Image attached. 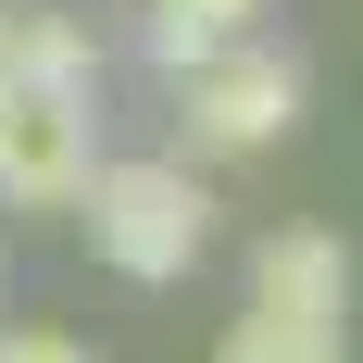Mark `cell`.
Returning <instances> with one entry per match:
<instances>
[{"label": "cell", "instance_id": "cell-1", "mask_svg": "<svg viewBox=\"0 0 363 363\" xmlns=\"http://www.w3.org/2000/svg\"><path fill=\"white\" fill-rule=\"evenodd\" d=\"M75 213H88V251H101L125 289H176L188 263L213 251V201H201V163H176V150L101 163Z\"/></svg>", "mask_w": 363, "mask_h": 363}, {"label": "cell", "instance_id": "cell-2", "mask_svg": "<svg viewBox=\"0 0 363 363\" xmlns=\"http://www.w3.org/2000/svg\"><path fill=\"white\" fill-rule=\"evenodd\" d=\"M301 101H313V63L301 50L225 38L213 63L176 75V163H251V150H276L301 125Z\"/></svg>", "mask_w": 363, "mask_h": 363}, {"label": "cell", "instance_id": "cell-3", "mask_svg": "<svg viewBox=\"0 0 363 363\" xmlns=\"http://www.w3.org/2000/svg\"><path fill=\"white\" fill-rule=\"evenodd\" d=\"M101 176V88H13L0 75V201L63 213Z\"/></svg>", "mask_w": 363, "mask_h": 363}, {"label": "cell", "instance_id": "cell-4", "mask_svg": "<svg viewBox=\"0 0 363 363\" xmlns=\"http://www.w3.org/2000/svg\"><path fill=\"white\" fill-rule=\"evenodd\" d=\"M251 301L263 313H351V238L338 225H263V251H251Z\"/></svg>", "mask_w": 363, "mask_h": 363}, {"label": "cell", "instance_id": "cell-5", "mask_svg": "<svg viewBox=\"0 0 363 363\" xmlns=\"http://www.w3.org/2000/svg\"><path fill=\"white\" fill-rule=\"evenodd\" d=\"M0 75L13 88H101V38L75 13H50V0H13L0 13Z\"/></svg>", "mask_w": 363, "mask_h": 363}, {"label": "cell", "instance_id": "cell-6", "mask_svg": "<svg viewBox=\"0 0 363 363\" xmlns=\"http://www.w3.org/2000/svg\"><path fill=\"white\" fill-rule=\"evenodd\" d=\"M213 363H351V326H326V313H225Z\"/></svg>", "mask_w": 363, "mask_h": 363}, {"label": "cell", "instance_id": "cell-7", "mask_svg": "<svg viewBox=\"0 0 363 363\" xmlns=\"http://www.w3.org/2000/svg\"><path fill=\"white\" fill-rule=\"evenodd\" d=\"M251 13H263V0H150V63H163V75L213 63L225 38H251Z\"/></svg>", "mask_w": 363, "mask_h": 363}, {"label": "cell", "instance_id": "cell-8", "mask_svg": "<svg viewBox=\"0 0 363 363\" xmlns=\"http://www.w3.org/2000/svg\"><path fill=\"white\" fill-rule=\"evenodd\" d=\"M0 363H88V338H63V326H0Z\"/></svg>", "mask_w": 363, "mask_h": 363}]
</instances>
